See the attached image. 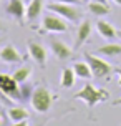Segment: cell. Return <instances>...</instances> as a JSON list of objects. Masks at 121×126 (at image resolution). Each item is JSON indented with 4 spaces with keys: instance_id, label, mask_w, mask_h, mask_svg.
I'll list each match as a JSON object with an SVG mask.
<instances>
[{
    "instance_id": "cell-20",
    "label": "cell",
    "mask_w": 121,
    "mask_h": 126,
    "mask_svg": "<svg viewBox=\"0 0 121 126\" xmlns=\"http://www.w3.org/2000/svg\"><path fill=\"white\" fill-rule=\"evenodd\" d=\"M50 2H61V3H73V5L81 3V0H50Z\"/></svg>"
},
{
    "instance_id": "cell-6",
    "label": "cell",
    "mask_w": 121,
    "mask_h": 126,
    "mask_svg": "<svg viewBox=\"0 0 121 126\" xmlns=\"http://www.w3.org/2000/svg\"><path fill=\"white\" fill-rule=\"evenodd\" d=\"M0 91L8 98L20 100V86L15 81V78L10 75H5V73L0 75Z\"/></svg>"
},
{
    "instance_id": "cell-10",
    "label": "cell",
    "mask_w": 121,
    "mask_h": 126,
    "mask_svg": "<svg viewBox=\"0 0 121 126\" xmlns=\"http://www.w3.org/2000/svg\"><path fill=\"white\" fill-rule=\"evenodd\" d=\"M0 60L3 63H20L23 58L20 57V53L17 51V48L13 45H5L0 50Z\"/></svg>"
},
{
    "instance_id": "cell-29",
    "label": "cell",
    "mask_w": 121,
    "mask_h": 126,
    "mask_svg": "<svg viewBox=\"0 0 121 126\" xmlns=\"http://www.w3.org/2000/svg\"><path fill=\"white\" fill-rule=\"evenodd\" d=\"M81 2H88V0H81Z\"/></svg>"
},
{
    "instance_id": "cell-15",
    "label": "cell",
    "mask_w": 121,
    "mask_h": 126,
    "mask_svg": "<svg viewBox=\"0 0 121 126\" xmlns=\"http://www.w3.org/2000/svg\"><path fill=\"white\" fill-rule=\"evenodd\" d=\"M88 10L95 17H105L111 12V8L108 7V3H101V2H90L88 3Z\"/></svg>"
},
{
    "instance_id": "cell-7",
    "label": "cell",
    "mask_w": 121,
    "mask_h": 126,
    "mask_svg": "<svg viewBox=\"0 0 121 126\" xmlns=\"http://www.w3.org/2000/svg\"><path fill=\"white\" fill-rule=\"evenodd\" d=\"M50 48L58 60H68V58L73 57V50L61 40H57V38L50 40Z\"/></svg>"
},
{
    "instance_id": "cell-16",
    "label": "cell",
    "mask_w": 121,
    "mask_h": 126,
    "mask_svg": "<svg viewBox=\"0 0 121 126\" xmlns=\"http://www.w3.org/2000/svg\"><path fill=\"white\" fill-rule=\"evenodd\" d=\"M98 55L103 57H120L121 55V45L120 43H108L98 48Z\"/></svg>"
},
{
    "instance_id": "cell-2",
    "label": "cell",
    "mask_w": 121,
    "mask_h": 126,
    "mask_svg": "<svg viewBox=\"0 0 121 126\" xmlns=\"http://www.w3.org/2000/svg\"><path fill=\"white\" fill-rule=\"evenodd\" d=\"M53 93L45 86H37L33 90L32 96H30V105L35 111L38 113H46L51 106H53Z\"/></svg>"
},
{
    "instance_id": "cell-19",
    "label": "cell",
    "mask_w": 121,
    "mask_h": 126,
    "mask_svg": "<svg viewBox=\"0 0 121 126\" xmlns=\"http://www.w3.org/2000/svg\"><path fill=\"white\" fill-rule=\"evenodd\" d=\"M30 73H32V70L28 68V66H20L13 71V78H15V81L18 83V85H23V83L30 78Z\"/></svg>"
},
{
    "instance_id": "cell-27",
    "label": "cell",
    "mask_w": 121,
    "mask_h": 126,
    "mask_svg": "<svg viewBox=\"0 0 121 126\" xmlns=\"http://www.w3.org/2000/svg\"><path fill=\"white\" fill-rule=\"evenodd\" d=\"M23 2H25V3H30V2H32V0H23Z\"/></svg>"
},
{
    "instance_id": "cell-17",
    "label": "cell",
    "mask_w": 121,
    "mask_h": 126,
    "mask_svg": "<svg viewBox=\"0 0 121 126\" xmlns=\"http://www.w3.org/2000/svg\"><path fill=\"white\" fill-rule=\"evenodd\" d=\"M75 70L73 68H65L61 71V78H60V86L61 88H71L73 86V83H75Z\"/></svg>"
},
{
    "instance_id": "cell-12",
    "label": "cell",
    "mask_w": 121,
    "mask_h": 126,
    "mask_svg": "<svg viewBox=\"0 0 121 126\" xmlns=\"http://www.w3.org/2000/svg\"><path fill=\"white\" fill-rule=\"evenodd\" d=\"M7 13H10L15 18H23V15L27 13V7L23 0H10L8 7H7Z\"/></svg>"
},
{
    "instance_id": "cell-26",
    "label": "cell",
    "mask_w": 121,
    "mask_h": 126,
    "mask_svg": "<svg viewBox=\"0 0 121 126\" xmlns=\"http://www.w3.org/2000/svg\"><path fill=\"white\" fill-rule=\"evenodd\" d=\"M118 38H121V30H118Z\"/></svg>"
},
{
    "instance_id": "cell-28",
    "label": "cell",
    "mask_w": 121,
    "mask_h": 126,
    "mask_svg": "<svg viewBox=\"0 0 121 126\" xmlns=\"http://www.w3.org/2000/svg\"><path fill=\"white\" fill-rule=\"evenodd\" d=\"M0 126H2V116H0Z\"/></svg>"
},
{
    "instance_id": "cell-11",
    "label": "cell",
    "mask_w": 121,
    "mask_h": 126,
    "mask_svg": "<svg viewBox=\"0 0 121 126\" xmlns=\"http://www.w3.org/2000/svg\"><path fill=\"white\" fill-rule=\"evenodd\" d=\"M96 30H98V33H100L105 40H115V38L118 37V30H116L111 23L105 22V20H98V22H96Z\"/></svg>"
},
{
    "instance_id": "cell-14",
    "label": "cell",
    "mask_w": 121,
    "mask_h": 126,
    "mask_svg": "<svg viewBox=\"0 0 121 126\" xmlns=\"http://www.w3.org/2000/svg\"><path fill=\"white\" fill-rule=\"evenodd\" d=\"M73 70H75V75L78 78H81V80H90V78H93V73H91V68H90L88 62H78L73 65Z\"/></svg>"
},
{
    "instance_id": "cell-25",
    "label": "cell",
    "mask_w": 121,
    "mask_h": 126,
    "mask_svg": "<svg viewBox=\"0 0 121 126\" xmlns=\"http://www.w3.org/2000/svg\"><path fill=\"white\" fill-rule=\"evenodd\" d=\"M113 2H115L116 5H120V7H121V0H113Z\"/></svg>"
},
{
    "instance_id": "cell-18",
    "label": "cell",
    "mask_w": 121,
    "mask_h": 126,
    "mask_svg": "<svg viewBox=\"0 0 121 126\" xmlns=\"http://www.w3.org/2000/svg\"><path fill=\"white\" fill-rule=\"evenodd\" d=\"M8 118L15 123V121H23L28 118V111L25 108H20V106H15V108H10L8 110Z\"/></svg>"
},
{
    "instance_id": "cell-3",
    "label": "cell",
    "mask_w": 121,
    "mask_h": 126,
    "mask_svg": "<svg viewBox=\"0 0 121 126\" xmlns=\"http://www.w3.org/2000/svg\"><path fill=\"white\" fill-rule=\"evenodd\" d=\"M48 10H50V12L58 13L60 17H63L65 20H68V22H73V23H76L78 20H81V10H80L76 5H73V3L50 2V5H48Z\"/></svg>"
},
{
    "instance_id": "cell-24",
    "label": "cell",
    "mask_w": 121,
    "mask_h": 126,
    "mask_svg": "<svg viewBox=\"0 0 121 126\" xmlns=\"http://www.w3.org/2000/svg\"><path fill=\"white\" fill-rule=\"evenodd\" d=\"M91 2H101V3H108V0H91Z\"/></svg>"
},
{
    "instance_id": "cell-22",
    "label": "cell",
    "mask_w": 121,
    "mask_h": 126,
    "mask_svg": "<svg viewBox=\"0 0 121 126\" xmlns=\"http://www.w3.org/2000/svg\"><path fill=\"white\" fill-rule=\"evenodd\" d=\"M120 105H121V98H118V100L113 101V106H120Z\"/></svg>"
},
{
    "instance_id": "cell-30",
    "label": "cell",
    "mask_w": 121,
    "mask_h": 126,
    "mask_svg": "<svg viewBox=\"0 0 121 126\" xmlns=\"http://www.w3.org/2000/svg\"><path fill=\"white\" fill-rule=\"evenodd\" d=\"M0 28H2V23H0Z\"/></svg>"
},
{
    "instance_id": "cell-13",
    "label": "cell",
    "mask_w": 121,
    "mask_h": 126,
    "mask_svg": "<svg viewBox=\"0 0 121 126\" xmlns=\"http://www.w3.org/2000/svg\"><path fill=\"white\" fill-rule=\"evenodd\" d=\"M42 8H43V0H32L30 3H27V20H30V22L37 20L42 13Z\"/></svg>"
},
{
    "instance_id": "cell-21",
    "label": "cell",
    "mask_w": 121,
    "mask_h": 126,
    "mask_svg": "<svg viewBox=\"0 0 121 126\" xmlns=\"http://www.w3.org/2000/svg\"><path fill=\"white\" fill-rule=\"evenodd\" d=\"M12 126H28V123H27V120H23V121H15Z\"/></svg>"
},
{
    "instance_id": "cell-9",
    "label": "cell",
    "mask_w": 121,
    "mask_h": 126,
    "mask_svg": "<svg viewBox=\"0 0 121 126\" xmlns=\"http://www.w3.org/2000/svg\"><path fill=\"white\" fill-rule=\"evenodd\" d=\"M91 30H93V25H91L90 20H83L81 23H80V27H78V30H76V37H75V47H76V48L81 47V45L90 38Z\"/></svg>"
},
{
    "instance_id": "cell-5",
    "label": "cell",
    "mask_w": 121,
    "mask_h": 126,
    "mask_svg": "<svg viewBox=\"0 0 121 126\" xmlns=\"http://www.w3.org/2000/svg\"><path fill=\"white\" fill-rule=\"evenodd\" d=\"M42 27H43L45 32H55V33L68 30V25H66L65 18L60 17V15L55 13V12H48L45 15L43 20H42Z\"/></svg>"
},
{
    "instance_id": "cell-4",
    "label": "cell",
    "mask_w": 121,
    "mask_h": 126,
    "mask_svg": "<svg viewBox=\"0 0 121 126\" xmlns=\"http://www.w3.org/2000/svg\"><path fill=\"white\" fill-rule=\"evenodd\" d=\"M85 58H86V62H88L90 68H91L93 78L103 80V78H108L109 73L113 71V66H111L108 62H105V60H101V58H98L96 55H91V53H85Z\"/></svg>"
},
{
    "instance_id": "cell-1",
    "label": "cell",
    "mask_w": 121,
    "mask_h": 126,
    "mask_svg": "<svg viewBox=\"0 0 121 126\" xmlns=\"http://www.w3.org/2000/svg\"><path fill=\"white\" fill-rule=\"evenodd\" d=\"M73 98L75 100H81L88 108H93L98 103H101V101L109 100V93L103 88H96L95 85H91V83H86L78 93H75Z\"/></svg>"
},
{
    "instance_id": "cell-23",
    "label": "cell",
    "mask_w": 121,
    "mask_h": 126,
    "mask_svg": "<svg viewBox=\"0 0 121 126\" xmlns=\"http://www.w3.org/2000/svg\"><path fill=\"white\" fill-rule=\"evenodd\" d=\"M116 73H118V78H120V86H121V68H116Z\"/></svg>"
},
{
    "instance_id": "cell-8",
    "label": "cell",
    "mask_w": 121,
    "mask_h": 126,
    "mask_svg": "<svg viewBox=\"0 0 121 126\" xmlns=\"http://www.w3.org/2000/svg\"><path fill=\"white\" fill-rule=\"evenodd\" d=\"M28 53H30V57L38 63L40 66L46 65V50H45V47L42 43L28 42Z\"/></svg>"
}]
</instances>
